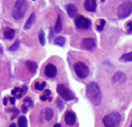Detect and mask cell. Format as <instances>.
Masks as SVG:
<instances>
[{
    "instance_id": "6da1fadb",
    "label": "cell",
    "mask_w": 132,
    "mask_h": 127,
    "mask_svg": "<svg viewBox=\"0 0 132 127\" xmlns=\"http://www.w3.org/2000/svg\"><path fill=\"white\" fill-rule=\"evenodd\" d=\"M86 97L94 106H99L101 102V92L99 85L95 82H90L86 88Z\"/></svg>"
},
{
    "instance_id": "7a4b0ae2",
    "label": "cell",
    "mask_w": 132,
    "mask_h": 127,
    "mask_svg": "<svg viewBox=\"0 0 132 127\" xmlns=\"http://www.w3.org/2000/svg\"><path fill=\"white\" fill-rule=\"evenodd\" d=\"M103 124L105 127H117L121 122V115L118 112H111L103 117Z\"/></svg>"
},
{
    "instance_id": "3957f363",
    "label": "cell",
    "mask_w": 132,
    "mask_h": 127,
    "mask_svg": "<svg viewBox=\"0 0 132 127\" xmlns=\"http://www.w3.org/2000/svg\"><path fill=\"white\" fill-rule=\"evenodd\" d=\"M26 10H27V3L25 0H18L13 6L12 17L17 20H20L24 17Z\"/></svg>"
},
{
    "instance_id": "277c9868",
    "label": "cell",
    "mask_w": 132,
    "mask_h": 127,
    "mask_svg": "<svg viewBox=\"0 0 132 127\" xmlns=\"http://www.w3.org/2000/svg\"><path fill=\"white\" fill-rule=\"evenodd\" d=\"M74 72L79 79H86L89 75L88 66L83 62H77L74 64Z\"/></svg>"
},
{
    "instance_id": "5b68a950",
    "label": "cell",
    "mask_w": 132,
    "mask_h": 127,
    "mask_svg": "<svg viewBox=\"0 0 132 127\" xmlns=\"http://www.w3.org/2000/svg\"><path fill=\"white\" fill-rule=\"evenodd\" d=\"M132 12V2L130 0L124 2L118 7L117 10V15L120 19H125L127 18Z\"/></svg>"
},
{
    "instance_id": "8992f818",
    "label": "cell",
    "mask_w": 132,
    "mask_h": 127,
    "mask_svg": "<svg viewBox=\"0 0 132 127\" xmlns=\"http://www.w3.org/2000/svg\"><path fill=\"white\" fill-rule=\"evenodd\" d=\"M57 93L60 95L63 99H64L65 101H71L73 99H75V94L72 93L65 85L63 84H58L56 88Z\"/></svg>"
},
{
    "instance_id": "52a82bcc",
    "label": "cell",
    "mask_w": 132,
    "mask_h": 127,
    "mask_svg": "<svg viewBox=\"0 0 132 127\" xmlns=\"http://www.w3.org/2000/svg\"><path fill=\"white\" fill-rule=\"evenodd\" d=\"M75 25L79 29H88L91 27V21L83 16H78L75 19Z\"/></svg>"
},
{
    "instance_id": "ba28073f",
    "label": "cell",
    "mask_w": 132,
    "mask_h": 127,
    "mask_svg": "<svg viewBox=\"0 0 132 127\" xmlns=\"http://www.w3.org/2000/svg\"><path fill=\"white\" fill-rule=\"evenodd\" d=\"M44 75L46 77L53 79L57 75V68L56 65L53 64H48L45 67H44Z\"/></svg>"
},
{
    "instance_id": "9c48e42d",
    "label": "cell",
    "mask_w": 132,
    "mask_h": 127,
    "mask_svg": "<svg viewBox=\"0 0 132 127\" xmlns=\"http://www.w3.org/2000/svg\"><path fill=\"white\" fill-rule=\"evenodd\" d=\"M63 121H64L66 125L73 126L74 124H76V121H77L75 113L71 110L66 111L64 114V116H63Z\"/></svg>"
},
{
    "instance_id": "30bf717a",
    "label": "cell",
    "mask_w": 132,
    "mask_h": 127,
    "mask_svg": "<svg viewBox=\"0 0 132 127\" xmlns=\"http://www.w3.org/2000/svg\"><path fill=\"white\" fill-rule=\"evenodd\" d=\"M96 43H95V40L93 38H85L81 42V47L85 50H91L95 48Z\"/></svg>"
},
{
    "instance_id": "8fae6325",
    "label": "cell",
    "mask_w": 132,
    "mask_h": 127,
    "mask_svg": "<svg viewBox=\"0 0 132 127\" xmlns=\"http://www.w3.org/2000/svg\"><path fill=\"white\" fill-rule=\"evenodd\" d=\"M54 116V111L50 108H44L41 112V118L43 121H50Z\"/></svg>"
},
{
    "instance_id": "7c38bea8",
    "label": "cell",
    "mask_w": 132,
    "mask_h": 127,
    "mask_svg": "<svg viewBox=\"0 0 132 127\" xmlns=\"http://www.w3.org/2000/svg\"><path fill=\"white\" fill-rule=\"evenodd\" d=\"M27 88L26 86H23L22 88H15L12 90V94L16 97V98H21V97L27 93Z\"/></svg>"
},
{
    "instance_id": "4fadbf2b",
    "label": "cell",
    "mask_w": 132,
    "mask_h": 127,
    "mask_svg": "<svg viewBox=\"0 0 132 127\" xmlns=\"http://www.w3.org/2000/svg\"><path fill=\"white\" fill-rule=\"evenodd\" d=\"M84 7L88 12H95L97 7L96 1L95 0H86L84 3Z\"/></svg>"
},
{
    "instance_id": "5bb4252c",
    "label": "cell",
    "mask_w": 132,
    "mask_h": 127,
    "mask_svg": "<svg viewBox=\"0 0 132 127\" xmlns=\"http://www.w3.org/2000/svg\"><path fill=\"white\" fill-rule=\"evenodd\" d=\"M66 11H67V13L69 14V16L71 18H74L78 13V10H77L76 6L72 5V4H70V5L66 6Z\"/></svg>"
},
{
    "instance_id": "9a60e30c",
    "label": "cell",
    "mask_w": 132,
    "mask_h": 127,
    "mask_svg": "<svg viewBox=\"0 0 132 127\" xmlns=\"http://www.w3.org/2000/svg\"><path fill=\"white\" fill-rule=\"evenodd\" d=\"M25 65H26V67H27V69L32 74H34L36 72L37 65H36L35 62H32V61H27L25 64Z\"/></svg>"
},
{
    "instance_id": "2e32d148",
    "label": "cell",
    "mask_w": 132,
    "mask_h": 127,
    "mask_svg": "<svg viewBox=\"0 0 132 127\" xmlns=\"http://www.w3.org/2000/svg\"><path fill=\"white\" fill-rule=\"evenodd\" d=\"M125 79V74L122 73V72H117L116 73H114V77H113V82L114 83H118V82L122 81Z\"/></svg>"
},
{
    "instance_id": "e0dca14e",
    "label": "cell",
    "mask_w": 132,
    "mask_h": 127,
    "mask_svg": "<svg viewBox=\"0 0 132 127\" xmlns=\"http://www.w3.org/2000/svg\"><path fill=\"white\" fill-rule=\"evenodd\" d=\"M4 35H5V37L8 40H12L13 39L14 35H15V31L12 28H9V27H6L5 29V32H4Z\"/></svg>"
},
{
    "instance_id": "ac0fdd59",
    "label": "cell",
    "mask_w": 132,
    "mask_h": 127,
    "mask_svg": "<svg viewBox=\"0 0 132 127\" xmlns=\"http://www.w3.org/2000/svg\"><path fill=\"white\" fill-rule=\"evenodd\" d=\"M35 13H32L30 17H29V19L27 20V22H26L25 26H24V28L25 29H29L30 27H32V25H33L34 21H35Z\"/></svg>"
},
{
    "instance_id": "d6986e66",
    "label": "cell",
    "mask_w": 132,
    "mask_h": 127,
    "mask_svg": "<svg viewBox=\"0 0 132 127\" xmlns=\"http://www.w3.org/2000/svg\"><path fill=\"white\" fill-rule=\"evenodd\" d=\"M62 28H63V25H62V20H61V16L59 15L58 18H57L56 23V26H55L54 31L55 33H60L62 31Z\"/></svg>"
},
{
    "instance_id": "ffe728a7",
    "label": "cell",
    "mask_w": 132,
    "mask_h": 127,
    "mask_svg": "<svg viewBox=\"0 0 132 127\" xmlns=\"http://www.w3.org/2000/svg\"><path fill=\"white\" fill-rule=\"evenodd\" d=\"M19 127H27V120L25 116H20L18 119Z\"/></svg>"
},
{
    "instance_id": "44dd1931",
    "label": "cell",
    "mask_w": 132,
    "mask_h": 127,
    "mask_svg": "<svg viewBox=\"0 0 132 127\" xmlns=\"http://www.w3.org/2000/svg\"><path fill=\"white\" fill-rule=\"evenodd\" d=\"M121 62H132V52L122 55L120 58Z\"/></svg>"
},
{
    "instance_id": "7402d4cb",
    "label": "cell",
    "mask_w": 132,
    "mask_h": 127,
    "mask_svg": "<svg viewBox=\"0 0 132 127\" xmlns=\"http://www.w3.org/2000/svg\"><path fill=\"white\" fill-rule=\"evenodd\" d=\"M50 94H51V92L50 90H44L43 94L41 95V100L42 101H47L48 99H50V101H51V97H50Z\"/></svg>"
},
{
    "instance_id": "603a6c76",
    "label": "cell",
    "mask_w": 132,
    "mask_h": 127,
    "mask_svg": "<svg viewBox=\"0 0 132 127\" xmlns=\"http://www.w3.org/2000/svg\"><path fill=\"white\" fill-rule=\"evenodd\" d=\"M46 86H47L46 82L43 81H36L35 83V90H43L46 88Z\"/></svg>"
},
{
    "instance_id": "cb8c5ba5",
    "label": "cell",
    "mask_w": 132,
    "mask_h": 127,
    "mask_svg": "<svg viewBox=\"0 0 132 127\" xmlns=\"http://www.w3.org/2000/svg\"><path fill=\"white\" fill-rule=\"evenodd\" d=\"M54 43L56 44V45H58V46L63 47V46L65 44V38L63 37V36L56 37V39H55V41H54Z\"/></svg>"
},
{
    "instance_id": "d4e9b609",
    "label": "cell",
    "mask_w": 132,
    "mask_h": 127,
    "mask_svg": "<svg viewBox=\"0 0 132 127\" xmlns=\"http://www.w3.org/2000/svg\"><path fill=\"white\" fill-rule=\"evenodd\" d=\"M39 40H40V42L42 46L45 44V35H44V32L42 30H40L39 32Z\"/></svg>"
},
{
    "instance_id": "484cf974",
    "label": "cell",
    "mask_w": 132,
    "mask_h": 127,
    "mask_svg": "<svg viewBox=\"0 0 132 127\" xmlns=\"http://www.w3.org/2000/svg\"><path fill=\"white\" fill-rule=\"evenodd\" d=\"M105 23H106V21L104 20H99V23L97 24V30L99 31V32H101L102 31V29H103V27L104 26H105Z\"/></svg>"
},
{
    "instance_id": "4316f807",
    "label": "cell",
    "mask_w": 132,
    "mask_h": 127,
    "mask_svg": "<svg viewBox=\"0 0 132 127\" xmlns=\"http://www.w3.org/2000/svg\"><path fill=\"white\" fill-rule=\"evenodd\" d=\"M24 104L32 108V107H34V101H32V99L30 97H26L24 99Z\"/></svg>"
},
{
    "instance_id": "83f0119b",
    "label": "cell",
    "mask_w": 132,
    "mask_h": 127,
    "mask_svg": "<svg viewBox=\"0 0 132 127\" xmlns=\"http://www.w3.org/2000/svg\"><path fill=\"white\" fill-rule=\"evenodd\" d=\"M19 46H20V41H16V42H14V43L12 44V45L9 48V50H12V51H15L16 50H18Z\"/></svg>"
},
{
    "instance_id": "f1b7e54d",
    "label": "cell",
    "mask_w": 132,
    "mask_h": 127,
    "mask_svg": "<svg viewBox=\"0 0 132 127\" xmlns=\"http://www.w3.org/2000/svg\"><path fill=\"white\" fill-rule=\"evenodd\" d=\"M126 29L128 33H132V22L131 21H129V22L126 24Z\"/></svg>"
},
{
    "instance_id": "f546056e",
    "label": "cell",
    "mask_w": 132,
    "mask_h": 127,
    "mask_svg": "<svg viewBox=\"0 0 132 127\" xmlns=\"http://www.w3.org/2000/svg\"><path fill=\"white\" fill-rule=\"evenodd\" d=\"M56 104H57V107H58V109H60V111H62L63 109V108H64V106H63V103L62 102L61 100H57L56 101Z\"/></svg>"
},
{
    "instance_id": "4dcf8cb0",
    "label": "cell",
    "mask_w": 132,
    "mask_h": 127,
    "mask_svg": "<svg viewBox=\"0 0 132 127\" xmlns=\"http://www.w3.org/2000/svg\"><path fill=\"white\" fill-rule=\"evenodd\" d=\"M9 101L12 105H14L16 102V97H11V98L9 99Z\"/></svg>"
},
{
    "instance_id": "1f68e13d",
    "label": "cell",
    "mask_w": 132,
    "mask_h": 127,
    "mask_svg": "<svg viewBox=\"0 0 132 127\" xmlns=\"http://www.w3.org/2000/svg\"><path fill=\"white\" fill-rule=\"evenodd\" d=\"M27 111V106L26 104H23L22 105V112L23 113H26Z\"/></svg>"
},
{
    "instance_id": "d6a6232c",
    "label": "cell",
    "mask_w": 132,
    "mask_h": 127,
    "mask_svg": "<svg viewBox=\"0 0 132 127\" xmlns=\"http://www.w3.org/2000/svg\"><path fill=\"white\" fill-rule=\"evenodd\" d=\"M53 127H62L61 124H59V123H56V124H55V125Z\"/></svg>"
},
{
    "instance_id": "836d02e7",
    "label": "cell",
    "mask_w": 132,
    "mask_h": 127,
    "mask_svg": "<svg viewBox=\"0 0 132 127\" xmlns=\"http://www.w3.org/2000/svg\"><path fill=\"white\" fill-rule=\"evenodd\" d=\"M9 127H16V124H14V123H12V124H10V126Z\"/></svg>"
},
{
    "instance_id": "e575fe53",
    "label": "cell",
    "mask_w": 132,
    "mask_h": 127,
    "mask_svg": "<svg viewBox=\"0 0 132 127\" xmlns=\"http://www.w3.org/2000/svg\"><path fill=\"white\" fill-rule=\"evenodd\" d=\"M6 103H7V99L5 98V100H4V104L6 105Z\"/></svg>"
},
{
    "instance_id": "d590c367",
    "label": "cell",
    "mask_w": 132,
    "mask_h": 127,
    "mask_svg": "<svg viewBox=\"0 0 132 127\" xmlns=\"http://www.w3.org/2000/svg\"><path fill=\"white\" fill-rule=\"evenodd\" d=\"M130 127H132V122H131V124H130Z\"/></svg>"
},
{
    "instance_id": "8d00e7d4",
    "label": "cell",
    "mask_w": 132,
    "mask_h": 127,
    "mask_svg": "<svg viewBox=\"0 0 132 127\" xmlns=\"http://www.w3.org/2000/svg\"><path fill=\"white\" fill-rule=\"evenodd\" d=\"M101 1H104V0H101Z\"/></svg>"
}]
</instances>
